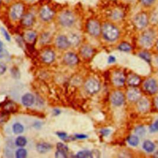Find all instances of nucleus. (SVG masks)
I'll return each instance as SVG.
<instances>
[{
	"label": "nucleus",
	"instance_id": "obj_34",
	"mask_svg": "<svg viewBox=\"0 0 158 158\" xmlns=\"http://www.w3.org/2000/svg\"><path fill=\"white\" fill-rule=\"evenodd\" d=\"M5 109H6L7 111H14V109H16V107H15L14 103H12V102L7 103L6 105Z\"/></svg>",
	"mask_w": 158,
	"mask_h": 158
},
{
	"label": "nucleus",
	"instance_id": "obj_5",
	"mask_svg": "<svg viewBox=\"0 0 158 158\" xmlns=\"http://www.w3.org/2000/svg\"><path fill=\"white\" fill-rule=\"evenodd\" d=\"M87 29L90 34L95 36H98L101 32V27L99 22L94 20H90L88 22Z\"/></svg>",
	"mask_w": 158,
	"mask_h": 158
},
{
	"label": "nucleus",
	"instance_id": "obj_4",
	"mask_svg": "<svg viewBox=\"0 0 158 158\" xmlns=\"http://www.w3.org/2000/svg\"><path fill=\"white\" fill-rule=\"evenodd\" d=\"M134 23L136 27L140 29H142L146 27L148 23L147 15L144 12H141L135 17Z\"/></svg>",
	"mask_w": 158,
	"mask_h": 158
},
{
	"label": "nucleus",
	"instance_id": "obj_15",
	"mask_svg": "<svg viewBox=\"0 0 158 158\" xmlns=\"http://www.w3.org/2000/svg\"><path fill=\"white\" fill-rule=\"evenodd\" d=\"M140 96H141V93L140 90L137 89H130L128 93H127V97L129 100L131 102H135L140 99Z\"/></svg>",
	"mask_w": 158,
	"mask_h": 158
},
{
	"label": "nucleus",
	"instance_id": "obj_39",
	"mask_svg": "<svg viewBox=\"0 0 158 158\" xmlns=\"http://www.w3.org/2000/svg\"><path fill=\"white\" fill-rule=\"evenodd\" d=\"M154 1L155 0H141V2L144 6H150Z\"/></svg>",
	"mask_w": 158,
	"mask_h": 158
},
{
	"label": "nucleus",
	"instance_id": "obj_12",
	"mask_svg": "<svg viewBox=\"0 0 158 158\" xmlns=\"http://www.w3.org/2000/svg\"><path fill=\"white\" fill-rule=\"evenodd\" d=\"M54 16V12L48 7H43L40 11V17L44 21H49Z\"/></svg>",
	"mask_w": 158,
	"mask_h": 158
},
{
	"label": "nucleus",
	"instance_id": "obj_2",
	"mask_svg": "<svg viewBox=\"0 0 158 158\" xmlns=\"http://www.w3.org/2000/svg\"><path fill=\"white\" fill-rule=\"evenodd\" d=\"M59 22L64 27H71L75 22V17L71 11H65L60 15Z\"/></svg>",
	"mask_w": 158,
	"mask_h": 158
},
{
	"label": "nucleus",
	"instance_id": "obj_41",
	"mask_svg": "<svg viewBox=\"0 0 158 158\" xmlns=\"http://www.w3.org/2000/svg\"><path fill=\"white\" fill-rule=\"evenodd\" d=\"M6 66L4 65L1 62H0V74H3L6 72Z\"/></svg>",
	"mask_w": 158,
	"mask_h": 158
},
{
	"label": "nucleus",
	"instance_id": "obj_8",
	"mask_svg": "<svg viewBox=\"0 0 158 158\" xmlns=\"http://www.w3.org/2000/svg\"><path fill=\"white\" fill-rule=\"evenodd\" d=\"M144 89L151 94H155L157 90V85L156 81L153 79H149L144 83Z\"/></svg>",
	"mask_w": 158,
	"mask_h": 158
},
{
	"label": "nucleus",
	"instance_id": "obj_29",
	"mask_svg": "<svg viewBox=\"0 0 158 158\" xmlns=\"http://www.w3.org/2000/svg\"><path fill=\"white\" fill-rule=\"evenodd\" d=\"M27 155V151H26L24 148L19 149L18 150L16 151V156L18 158H25Z\"/></svg>",
	"mask_w": 158,
	"mask_h": 158
},
{
	"label": "nucleus",
	"instance_id": "obj_10",
	"mask_svg": "<svg viewBox=\"0 0 158 158\" xmlns=\"http://www.w3.org/2000/svg\"><path fill=\"white\" fill-rule=\"evenodd\" d=\"M56 46L61 49H65L68 48L70 46V43L69 42L68 38L64 36V35H61L56 38Z\"/></svg>",
	"mask_w": 158,
	"mask_h": 158
},
{
	"label": "nucleus",
	"instance_id": "obj_19",
	"mask_svg": "<svg viewBox=\"0 0 158 158\" xmlns=\"http://www.w3.org/2000/svg\"><path fill=\"white\" fill-rule=\"evenodd\" d=\"M137 107L140 111L145 112L149 108V103L145 99H139Z\"/></svg>",
	"mask_w": 158,
	"mask_h": 158
},
{
	"label": "nucleus",
	"instance_id": "obj_44",
	"mask_svg": "<svg viewBox=\"0 0 158 158\" xmlns=\"http://www.w3.org/2000/svg\"><path fill=\"white\" fill-rule=\"evenodd\" d=\"M109 132H110V130L108 129H104L101 131V133L104 135H108L109 134Z\"/></svg>",
	"mask_w": 158,
	"mask_h": 158
},
{
	"label": "nucleus",
	"instance_id": "obj_37",
	"mask_svg": "<svg viewBox=\"0 0 158 158\" xmlns=\"http://www.w3.org/2000/svg\"><path fill=\"white\" fill-rule=\"evenodd\" d=\"M57 135L63 140H66L68 138V136L67 134H65L64 132H57Z\"/></svg>",
	"mask_w": 158,
	"mask_h": 158
},
{
	"label": "nucleus",
	"instance_id": "obj_1",
	"mask_svg": "<svg viewBox=\"0 0 158 158\" xmlns=\"http://www.w3.org/2000/svg\"><path fill=\"white\" fill-rule=\"evenodd\" d=\"M102 32L105 39L110 41H115L117 39L118 34H119L117 28L114 25L109 24H106L103 25Z\"/></svg>",
	"mask_w": 158,
	"mask_h": 158
},
{
	"label": "nucleus",
	"instance_id": "obj_14",
	"mask_svg": "<svg viewBox=\"0 0 158 158\" xmlns=\"http://www.w3.org/2000/svg\"><path fill=\"white\" fill-rule=\"evenodd\" d=\"M125 76L121 72H117L113 76V82L117 86H122L124 84Z\"/></svg>",
	"mask_w": 158,
	"mask_h": 158
},
{
	"label": "nucleus",
	"instance_id": "obj_40",
	"mask_svg": "<svg viewBox=\"0 0 158 158\" xmlns=\"http://www.w3.org/2000/svg\"><path fill=\"white\" fill-rule=\"evenodd\" d=\"M150 130L151 132H155L158 130V120H157L155 122V123L150 127Z\"/></svg>",
	"mask_w": 158,
	"mask_h": 158
},
{
	"label": "nucleus",
	"instance_id": "obj_46",
	"mask_svg": "<svg viewBox=\"0 0 158 158\" xmlns=\"http://www.w3.org/2000/svg\"><path fill=\"white\" fill-rule=\"evenodd\" d=\"M3 44L1 41H0V52L3 51Z\"/></svg>",
	"mask_w": 158,
	"mask_h": 158
},
{
	"label": "nucleus",
	"instance_id": "obj_49",
	"mask_svg": "<svg viewBox=\"0 0 158 158\" xmlns=\"http://www.w3.org/2000/svg\"><path fill=\"white\" fill-rule=\"evenodd\" d=\"M0 1H1V0H0Z\"/></svg>",
	"mask_w": 158,
	"mask_h": 158
},
{
	"label": "nucleus",
	"instance_id": "obj_18",
	"mask_svg": "<svg viewBox=\"0 0 158 158\" xmlns=\"http://www.w3.org/2000/svg\"><path fill=\"white\" fill-rule=\"evenodd\" d=\"M51 148V146L47 143H40L37 145V150L40 153H46L49 151Z\"/></svg>",
	"mask_w": 158,
	"mask_h": 158
},
{
	"label": "nucleus",
	"instance_id": "obj_45",
	"mask_svg": "<svg viewBox=\"0 0 158 158\" xmlns=\"http://www.w3.org/2000/svg\"><path fill=\"white\" fill-rule=\"evenodd\" d=\"M155 105L156 108L158 109V97H156L155 100Z\"/></svg>",
	"mask_w": 158,
	"mask_h": 158
},
{
	"label": "nucleus",
	"instance_id": "obj_38",
	"mask_svg": "<svg viewBox=\"0 0 158 158\" xmlns=\"http://www.w3.org/2000/svg\"><path fill=\"white\" fill-rule=\"evenodd\" d=\"M50 41V35L46 33L43 34L42 36V42L43 43H47Z\"/></svg>",
	"mask_w": 158,
	"mask_h": 158
},
{
	"label": "nucleus",
	"instance_id": "obj_35",
	"mask_svg": "<svg viewBox=\"0 0 158 158\" xmlns=\"http://www.w3.org/2000/svg\"><path fill=\"white\" fill-rule=\"evenodd\" d=\"M57 148H58V150H63L64 151H68V148L66 145H65L64 144L62 143H58L57 144Z\"/></svg>",
	"mask_w": 158,
	"mask_h": 158
},
{
	"label": "nucleus",
	"instance_id": "obj_23",
	"mask_svg": "<svg viewBox=\"0 0 158 158\" xmlns=\"http://www.w3.org/2000/svg\"><path fill=\"white\" fill-rule=\"evenodd\" d=\"M81 54L84 57L89 58L90 57L92 54H93V50H92L91 47L86 46L82 48Z\"/></svg>",
	"mask_w": 158,
	"mask_h": 158
},
{
	"label": "nucleus",
	"instance_id": "obj_30",
	"mask_svg": "<svg viewBox=\"0 0 158 158\" xmlns=\"http://www.w3.org/2000/svg\"><path fill=\"white\" fill-rule=\"evenodd\" d=\"M118 48L120 51H124V52H128V51H130L131 46L128 43H122L119 46H118Z\"/></svg>",
	"mask_w": 158,
	"mask_h": 158
},
{
	"label": "nucleus",
	"instance_id": "obj_26",
	"mask_svg": "<svg viewBox=\"0 0 158 158\" xmlns=\"http://www.w3.org/2000/svg\"><path fill=\"white\" fill-rule=\"evenodd\" d=\"M127 140H128V142L130 145L133 147L137 146L139 143V139L138 137L135 135H130V137H129Z\"/></svg>",
	"mask_w": 158,
	"mask_h": 158
},
{
	"label": "nucleus",
	"instance_id": "obj_16",
	"mask_svg": "<svg viewBox=\"0 0 158 158\" xmlns=\"http://www.w3.org/2000/svg\"><path fill=\"white\" fill-rule=\"evenodd\" d=\"M34 96L31 94H25L22 97V102L25 107H30L34 103Z\"/></svg>",
	"mask_w": 158,
	"mask_h": 158
},
{
	"label": "nucleus",
	"instance_id": "obj_31",
	"mask_svg": "<svg viewBox=\"0 0 158 158\" xmlns=\"http://www.w3.org/2000/svg\"><path fill=\"white\" fill-rule=\"evenodd\" d=\"M139 55L140 57H142L144 60H146L147 62H150L151 60V57L150 55L149 54V53L146 52H142L141 53L139 54Z\"/></svg>",
	"mask_w": 158,
	"mask_h": 158
},
{
	"label": "nucleus",
	"instance_id": "obj_48",
	"mask_svg": "<svg viewBox=\"0 0 158 158\" xmlns=\"http://www.w3.org/2000/svg\"><path fill=\"white\" fill-rule=\"evenodd\" d=\"M157 49H158V41L157 43Z\"/></svg>",
	"mask_w": 158,
	"mask_h": 158
},
{
	"label": "nucleus",
	"instance_id": "obj_27",
	"mask_svg": "<svg viewBox=\"0 0 158 158\" xmlns=\"http://www.w3.org/2000/svg\"><path fill=\"white\" fill-rule=\"evenodd\" d=\"M27 144V140L24 137H18L16 140V144L17 147H24Z\"/></svg>",
	"mask_w": 158,
	"mask_h": 158
},
{
	"label": "nucleus",
	"instance_id": "obj_11",
	"mask_svg": "<svg viewBox=\"0 0 158 158\" xmlns=\"http://www.w3.org/2000/svg\"><path fill=\"white\" fill-rule=\"evenodd\" d=\"M65 63L69 65H75L78 62V57L72 52H68L64 57Z\"/></svg>",
	"mask_w": 158,
	"mask_h": 158
},
{
	"label": "nucleus",
	"instance_id": "obj_33",
	"mask_svg": "<svg viewBox=\"0 0 158 158\" xmlns=\"http://www.w3.org/2000/svg\"><path fill=\"white\" fill-rule=\"evenodd\" d=\"M145 132H146L145 129H144V127L142 126H140L135 129V133L140 136H142V135H144Z\"/></svg>",
	"mask_w": 158,
	"mask_h": 158
},
{
	"label": "nucleus",
	"instance_id": "obj_13",
	"mask_svg": "<svg viewBox=\"0 0 158 158\" xmlns=\"http://www.w3.org/2000/svg\"><path fill=\"white\" fill-rule=\"evenodd\" d=\"M42 60L46 63H51L54 60L55 54L53 51L46 50L42 54Z\"/></svg>",
	"mask_w": 158,
	"mask_h": 158
},
{
	"label": "nucleus",
	"instance_id": "obj_24",
	"mask_svg": "<svg viewBox=\"0 0 158 158\" xmlns=\"http://www.w3.org/2000/svg\"><path fill=\"white\" fill-rule=\"evenodd\" d=\"M76 157H78V158L92 157H93V155H92V153L90 151L83 150V151H79L77 154Z\"/></svg>",
	"mask_w": 158,
	"mask_h": 158
},
{
	"label": "nucleus",
	"instance_id": "obj_20",
	"mask_svg": "<svg viewBox=\"0 0 158 158\" xmlns=\"http://www.w3.org/2000/svg\"><path fill=\"white\" fill-rule=\"evenodd\" d=\"M140 82V78L135 75V74H131L130 75L128 80H127V83L129 86H138Z\"/></svg>",
	"mask_w": 158,
	"mask_h": 158
},
{
	"label": "nucleus",
	"instance_id": "obj_43",
	"mask_svg": "<svg viewBox=\"0 0 158 158\" xmlns=\"http://www.w3.org/2000/svg\"><path fill=\"white\" fill-rule=\"evenodd\" d=\"M115 61H116V58L114 57L110 56L109 57V60H108L109 63H113V62H114Z\"/></svg>",
	"mask_w": 158,
	"mask_h": 158
},
{
	"label": "nucleus",
	"instance_id": "obj_22",
	"mask_svg": "<svg viewBox=\"0 0 158 158\" xmlns=\"http://www.w3.org/2000/svg\"><path fill=\"white\" fill-rule=\"evenodd\" d=\"M68 40L70 43V45H72L73 46H78V44L80 43V38L76 34H72L71 35H70Z\"/></svg>",
	"mask_w": 158,
	"mask_h": 158
},
{
	"label": "nucleus",
	"instance_id": "obj_17",
	"mask_svg": "<svg viewBox=\"0 0 158 158\" xmlns=\"http://www.w3.org/2000/svg\"><path fill=\"white\" fill-rule=\"evenodd\" d=\"M34 21V16L31 13H29L24 16L22 20V24L25 27H30L31 26Z\"/></svg>",
	"mask_w": 158,
	"mask_h": 158
},
{
	"label": "nucleus",
	"instance_id": "obj_32",
	"mask_svg": "<svg viewBox=\"0 0 158 158\" xmlns=\"http://www.w3.org/2000/svg\"><path fill=\"white\" fill-rule=\"evenodd\" d=\"M55 156L56 157L58 158H61V157H67V153L66 151H64L63 150H58V151H56V154H55Z\"/></svg>",
	"mask_w": 158,
	"mask_h": 158
},
{
	"label": "nucleus",
	"instance_id": "obj_6",
	"mask_svg": "<svg viewBox=\"0 0 158 158\" xmlns=\"http://www.w3.org/2000/svg\"><path fill=\"white\" fill-rule=\"evenodd\" d=\"M24 6L21 4H16L12 6L11 11V16L14 20H18L22 16Z\"/></svg>",
	"mask_w": 158,
	"mask_h": 158
},
{
	"label": "nucleus",
	"instance_id": "obj_25",
	"mask_svg": "<svg viewBox=\"0 0 158 158\" xmlns=\"http://www.w3.org/2000/svg\"><path fill=\"white\" fill-rule=\"evenodd\" d=\"M12 129L16 134H20L24 132V126L20 123H16L13 125Z\"/></svg>",
	"mask_w": 158,
	"mask_h": 158
},
{
	"label": "nucleus",
	"instance_id": "obj_21",
	"mask_svg": "<svg viewBox=\"0 0 158 158\" xmlns=\"http://www.w3.org/2000/svg\"><path fill=\"white\" fill-rule=\"evenodd\" d=\"M143 148L144 150L148 153H151L155 150V145L150 140H146L143 144Z\"/></svg>",
	"mask_w": 158,
	"mask_h": 158
},
{
	"label": "nucleus",
	"instance_id": "obj_36",
	"mask_svg": "<svg viewBox=\"0 0 158 158\" xmlns=\"http://www.w3.org/2000/svg\"><path fill=\"white\" fill-rule=\"evenodd\" d=\"M1 32L3 33V34L4 35V38H6V39L7 41H10L11 40V38H10V34H9V33H7V32L6 31V30L4 29V28H1Z\"/></svg>",
	"mask_w": 158,
	"mask_h": 158
},
{
	"label": "nucleus",
	"instance_id": "obj_28",
	"mask_svg": "<svg viewBox=\"0 0 158 158\" xmlns=\"http://www.w3.org/2000/svg\"><path fill=\"white\" fill-rule=\"evenodd\" d=\"M37 38V34L34 32H29L25 34V39L28 42H33Z\"/></svg>",
	"mask_w": 158,
	"mask_h": 158
},
{
	"label": "nucleus",
	"instance_id": "obj_9",
	"mask_svg": "<svg viewBox=\"0 0 158 158\" xmlns=\"http://www.w3.org/2000/svg\"><path fill=\"white\" fill-rule=\"evenodd\" d=\"M111 102L116 106H121L124 102V95L121 92L117 91L111 96Z\"/></svg>",
	"mask_w": 158,
	"mask_h": 158
},
{
	"label": "nucleus",
	"instance_id": "obj_7",
	"mask_svg": "<svg viewBox=\"0 0 158 158\" xmlns=\"http://www.w3.org/2000/svg\"><path fill=\"white\" fill-rule=\"evenodd\" d=\"M153 34L150 32H146L144 33L140 39L141 45L144 47H150L151 46L153 43Z\"/></svg>",
	"mask_w": 158,
	"mask_h": 158
},
{
	"label": "nucleus",
	"instance_id": "obj_47",
	"mask_svg": "<svg viewBox=\"0 0 158 158\" xmlns=\"http://www.w3.org/2000/svg\"><path fill=\"white\" fill-rule=\"evenodd\" d=\"M154 156L155 157H158V152H156Z\"/></svg>",
	"mask_w": 158,
	"mask_h": 158
},
{
	"label": "nucleus",
	"instance_id": "obj_3",
	"mask_svg": "<svg viewBox=\"0 0 158 158\" xmlns=\"http://www.w3.org/2000/svg\"><path fill=\"white\" fill-rule=\"evenodd\" d=\"M85 89L87 93L90 94L97 93L100 89L99 82L95 79H90L85 82Z\"/></svg>",
	"mask_w": 158,
	"mask_h": 158
},
{
	"label": "nucleus",
	"instance_id": "obj_42",
	"mask_svg": "<svg viewBox=\"0 0 158 158\" xmlns=\"http://www.w3.org/2000/svg\"><path fill=\"white\" fill-rule=\"evenodd\" d=\"M75 136L76 138H78V139H84L87 138V135H83V134H77V135H76Z\"/></svg>",
	"mask_w": 158,
	"mask_h": 158
}]
</instances>
